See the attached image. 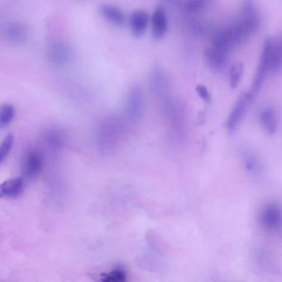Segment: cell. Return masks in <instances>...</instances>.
I'll use <instances>...</instances> for the list:
<instances>
[{"label":"cell","mask_w":282,"mask_h":282,"mask_svg":"<svg viewBox=\"0 0 282 282\" xmlns=\"http://www.w3.org/2000/svg\"><path fill=\"white\" fill-rule=\"evenodd\" d=\"M243 159L245 167L248 171L254 174H259L261 173V163L253 152L250 151H244L243 154Z\"/></svg>","instance_id":"obj_15"},{"label":"cell","mask_w":282,"mask_h":282,"mask_svg":"<svg viewBox=\"0 0 282 282\" xmlns=\"http://www.w3.org/2000/svg\"><path fill=\"white\" fill-rule=\"evenodd\" d=\"M66 138L61 129H51L46 133V142L52 149H61L64 146Z\"/></svg>","instance_id":"obj_14"},{"label":"cell","mask_w":282,"mask_h":282,"mask_svg":"<svg viewBox=\"0 0 282 282\" xmlns=\"http://www.w3.org/2000/svg\"><path fill=\"white\" fill-rule=\"evenodd\" d=\"M42 167L41 155L35 151H29L26 153L23 160V174L25 178L32 179L38 176Z\"/></svg>","instance_id":"obj_7"},{"label":"cell","mask_w":282,"mask_h":282,"mask_svg":"<svg viewBox=\"0 0 282 282\" xmlns=\"http://www.w3.org/2000/svg\"><path fill=\"white\" fill-rule=\"evenodd\" d=\"M143 97L140 89L133 88L128 93L126 102V111L131 119H138L142 114Z\"/></svg>","instance_id":"obj_11"},{"label":"cell","mask_w":282,"mask_h":282,"mask_svg":"<svg viewBox=\"0 0 282 282\" xmlns=\"http://www.w3.org/2000/svg\"><path fill=\"white\" fill-rule=\"evenodd\" d=\"M282 67V37L272 39L270 50V73H275Z\"/></svg>","instance_id":"obj_13"},{"label":"cell","mask_w":282,"mask_h":282,"mask_svg":"<svg viewBox=\"0 0 282 282\" xmlns=\"http://www.w3.org/2000/svg\"><path fill=\"white\" fill-rule=\"evenodd\" d=\"M127 275L122 269L111 270L103 277L102 282H126Z\"/></svg>","instance_id":"obj_19"},{"label":"cell","mask_w":282,"mask_h":282,"mask_svg":"<svg viewBox=\"0 0 282 282\" xmlns=\"http://www.w3.org/2000/svg\"><path fill=\"white\" fill-rule=\"evenodd\" d=\"M243 74V65L242 64H236L231 67L230 74H229L231 88H236L239 85Z\"/></svg>","instance_id":"obj_17"},{"label":"cell","mask_w":282,"mask_h":282,"mask_svg":"<svg viewBox=\"0 0 282 282\" xmlns=\"http://www.w3.org/2000/svg\"><path fill=\"white\" fill-rule=\"evenodd\" d=\"M196 93H198L199 96L201 98L205 101V102H209L210 100V94L208 91L207 88L205 86L200 85L197 86L196 88Z\"/></svg>","instance_id":"obj_21"},{"label":"cell","mask_w":282,"mask_h":282,"mask_svg":"<svg viewBox=\"0 0 282 282\" xmlns=\"http://www.w3.org/2000/svg\"><path fill=\"white\" fill-rule=\"evenodd\" d=\"M14 137L11 133L8 134L3 139L1 146H0V162L5 161V159L9 156L10 152L12 151L13 145H14Z\"/></svg>","instance_id":"obj_18"},{"label":"cell","mask_w":282,"mask_h":282,"mask_svg":"<svg viewBox=\"0 0 282 282\" xmlns=\"http://www.w3.org/2000/svg\"><path fill=\"white\" fill-rule=\"evenodd\" d=\"M149 21L150 17L147 11L142 10L133 11L128 19L129 28L133 37L140 38L144 35L149 24Z\"/></svg>","instance_id":"obj_6"},{"label":"cell","mask_w":282,"mask_h":282,"mask_svg":"<svg viewBox=\"0 0 282 282\" xmlns=\"http://www.w3.org/2000/svg\"><path fill=\"white\" fill-rule=\"evenodd\" d=\"M251 102L252 101L250 99L247 93L243 94L238 98L228 118L227 127L229 130L233 131L236 128L238 127V125L240 124L241 120H243L247 107Z\"/></svg>","instance_id":"obj_3"},{"label":"cell","mask_w":282,"mask_h":282,"mask_svg":"<svg viewBox=\"0 0 282 282\" xmlns=\"http://www.w3.org/2000/svg\"><path fill=\"white\" fill-rule=\"evenodd\" d=\"M4 37L12 44H22L28 40L29 30L25 24L19 22H12L5 26Z\"/></svg>","instance_id":"obj_4"},{"label":"cell","mask_w":282,"mask_h":282,"mask_svg":"<svg viewBox=\"0 0 282 282\" xmlns=\"http://www.w3.org/2000/svg\"><path fill=\"white\" fill-rule=\"evenodd\" d=\"M229 58V52L223 51L214 46H210L205 51V59L208 65L214 71L220 72L226 67Z\"/></svg>","instance_id":"obj_8"},{"label":"cell","mask_w":282,"mask_h":282,"mask_svg":"<svg viewBox=\"0 0 282 282\" xmlns=\"http://www.w3.org/2000/svg\"><path fill=\"white\" fill-rule=\"evenodd\" d=\"M100 14L105 21L115 27H123L126 22V17L120 8L110 4H103L99 8Z\"/></svg>","instance_id":"obj_9"},{"label":"cell","mask_w":282,"mask_h":282,"mask_svg":"<svg viewBox=\"0 0 282 282\" xmlns=\"http://www.w3.org/2000/svg\"><path fill=\"white\" fill-rule=\"evenodd\" d=\"M151 81H152L151 83H152V85H153L154 89H156V90H163L164 85H166L165 77L160 70H155L152 72Z\"/></svg>","instance_id":"obj_20"},{"label":"cell","mask_w":282,"mask_h":282,"mask_svg":"<svg viewBox=\"0 0 282 282\" xmlns=\"http://www.w3.org/2000/svg\"><path fill=\"white\" fill-rule=\"evenodd\" d=\"M259 119L261 125L267 134H273L277 127V118L275 109L273 107H266L260 113Z\"/></svg>","instance_id":"obj_12"},{"label":"cell","mask_w":282,"mask_h":282,"mask_svg":"<svg viewBox=\"0 0 282 282\" xmlns=\"http://www.w3.org/2000/svg\"><path fill=\"white\" fill-rule=\"evenodd\" d=\"M16 114L15 107L10 103H5L0 108V126L5 127L9 125Z\"/></svg>","instance_id":"obj_16"},{"label":"cell","mask_w":282,"mask_h":282,"mask_svg":"<svg viewBox=\"0 0 282 282\" xmlns=\"http://www.w3.org/2000/svg\"><path fill=\"white\" fill-rule=\"evenodd\" d=\"M25 188V180L23 177L10 178L0 186V196L5 198H17L20 197Z\"/></svg>","instance_id":"obj_10"},{"label":"cell","mask_w":282,"mask_h":282,"mask_svg":"<svg viewBox=\"0 0 282 282\" xmlns=\"http://www.w3.org/2000/svg\"><path fill=\"white\" fill-rule=\"evenodd\" d=\"M152 35L155 40H161L165 37L168 28L166 11L163 7L156 8L151 17Z\"/></svg>","instance_id":"obj_5"},{"label":"cell","mask_w":282,"mask_h":282,"mask_svg":"<svg viewBox=\"0 0 282 282\" xmlns=\"http://www.w3.org/2000/svg\"><path fill=\"white\" fill-rule=\"evenodd\" d=\"M47 56L53 65H67L73 58L71 47L63 41H56L50 45L47 49Z\"/></svg>","instance_id":"obj_2"},{"label":"cell","mask_w":282,"mask_h":282,"mask_svg":"<svg viewBox=\"0 0 282 282\" xmlns=\"http://www.w3.org/2000/svg\"><path fill=\"white\" fill-rule=\"evenodd\" d=\"M259 224L266 231L279 233L282 230V207L275 202L262 206L258 215Z\"/></svg>","instance_id":"obj_1"}]
</instances>
